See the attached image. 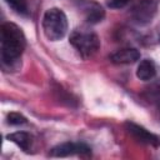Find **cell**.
Returning <instances> with one entry per match:
<instances>
[{"mask_svg": "<svg viewBox=\"0 0 160 160\" xmlns=\"http://www.w3.org/2000/svg\"><path fill=\"white\" fill-rule=\"evenodd\" d=\"M125 128H126L128 132L135 140H138L139 142L146 144V145H151V146H159L160 145V139L155 134L148 131L145 128H142V126H140V125H138L135 122H130V121L125 122Z\"/></svg>", "mask_w": 160, "mask_h": 160, "instance_id": "7", "label": "cell"}, {"mask_svg": "<svg viewBox=\"0 0 160 160\" xmlns=\"http://www.w3.org/2000/svg\"><path fill=\"white\" fill-rule=\"evenodd\" d=\"M132 0H106V5L110 9H122L128 6Z\"/></svg>", "mask_w": 160, "mask_h": 160, "instance_id": "14", "label": "cell"}, {"mask_svg": "<svg viewBox=\"0 0 160 160\" xmlns=\"http://www.w3.org/2000/svg\"><path fill=\"white\" fill-rule=\"evenodd\" d=\"M140 59V52L135 48H124L119 49L110 55V60L114 64H132Z\"/></svg>", "mask_w": 160, "mask_h": 160, "instance_id": "8", "label": "cell"}, {"mask_svg": "<svg viewBox=\"0 0 160 160\" xmlns=\"http://www.w3.org/2000/svg\"><path fill=\"white\" fill-rule=\"evenodd\" d=\"M0 42L2 66L12 68L26 45L22 30L14 22H4L0 28Z\"/></svg>", "mask_w": 160, "mask_h": 160, "instance_id": "1", "label": "cell"}, {"mask_svg": "<svg viewBox=\"0 0 160 160\" xmlns=\"http://www.w3.org/2000/svg\"><path fill=\"white\" fill-rule=\"evenodd\" d=\"M156 75V68L152 60L150 59H145L142 61H140V64L138 65V70H136V76L138 79L142 80V81H149L151 79H154Z\"/></svg>", "mask_w": 160, "mask_h": 160, "instance_id": "9", "label": "cell"}, {"mask_svg": "<svg viewBox=\"0 0 160 160\" xmlns=\"http://www.w3.org/2000/svg\"><path fill=\"white\" fill-rule=\"evenodd\" d=\"M6 120H8V124L10 125H22L26 122V118L20 112H15V111L9 112L6 116Z\"/></svg>", "mask_w": 160, "mask_h": 160, "instance_id": "13", "label": "cell"}, {"mask_svg": "<svg viewBox=\"0 0 160 160\" xmlns=\"http://www.w3.org/2000/svg\"><path fill=\"white\" fill-rule=\"evenodd\" d=\"M146 98L149 101L156 104L160 108V85H155L146 91Z\"/></svg>", "mask_w": 160, "mask_h": 160, "instance_id": "12", "label": "cell"}, {"mask_svg": "<svg viewBox=\"0 0 160 160\" xmlns=\"http://www.w3.org/2000/svg\"><path fill=\"white\" fill-rule=\"evenodd\" d=\"M158 10V0H141L131 11L132 20L139 25H146L151 22Z\"/></svg>", "mask_w": 160, "mask_h": 160, "instance_id": "4", "label": "cell"}, {"mask_svg": "<svg viewBox=\"0 0 160 160\" xmlns=\"http://www.w3.org/2000/svg\"><path fill=\"white\" fill-rule=\"evenodd\" d=\"M91 150L84 142H62L54 146L50 150V156L54 158H65L70 155H82L89 154Z\"/></svg>", "mask_w": 160, "mask_h": 160, "instance_id": "6", "label": "cell"}, {"mask_svg": "<svg viewBox=\"0 0 160 160\" xmlns=\"http://www.w3.org/2000/svg\"><path fill=\"white\" fill-rule=\"evenodd\" d=\"M69 41L84 59L92 58L100 49L99 36L94 31L89 29H84V28L75 29L70 34Z\"/></svg>", "mask_w": 160, "mask_h": 160, "instance_id": "3", "label": "cell"}, {"mask_svg": "<svg viewBox=\"0 0 160 160\" xmlns=\"http://www.w3.org/2000/svg\"><path fill=\"white\" fill-rule=\"evenodd\" d=\"M5 2L19 15H28L29 14V6L26 0H5Z\"/></svg>", "mask_w": 160, "mask_h": 160, "instance_id": "11", "label": "cell"}, {"mask_svg": "<svg viewBox=\"0 0 160 160\" xmlns=\"http://www.w3.org/2000/svg\"><path fill=\"white\" fill-rule=\"evenodd\" d=\"M6 139L9 141H12L14 144H16L24 151H29V149L31 146V136L25 131L11 132V134L6 135Z\"/></svg>", "mask_w": 160, "mask_h": 160, "instance_id": "10", "label": "cell"}, {"mask_svg": "<svg viewBox=\"0 0 160 160\" xmlns=\"http://www.w3.org/2000/svg\"><path fill=\"white\" fill-rule=\"evenodd\" d=\"M75 4L89 24H98L105 18L104 9L94 0H75Z\"/></svg>", "mask_w": 160, "mask_h": 160, "instance_id": "5", "label": "cell"}, {"mask_svg": "<svg viewBox=\"0 0 160 160\" xmlns=\"http://www.w3.org/2000/svg\"><path fill=\"white\" fill-rule=\"evenodd\" d=\"M42 31L48 40L58 41L62 39L68 31V19L62 10L51 8L42 16Z\"/></svg>", "mask_w": 160, "mask_h": 160, "instance_id": "2", "label": "cell"}]
</instances>
